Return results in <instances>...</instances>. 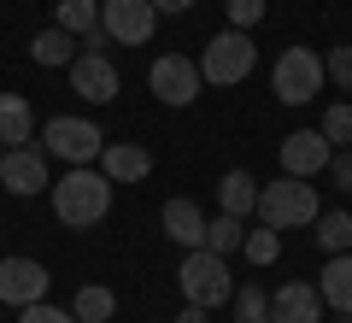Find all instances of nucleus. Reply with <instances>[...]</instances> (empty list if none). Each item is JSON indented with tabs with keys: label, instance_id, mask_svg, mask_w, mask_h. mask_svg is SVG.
Segmentation results:
<instances>
[{
	"label": "nucleus",
	"instance_id": "1",
	"mask_svg": "<svg viewBox=\"0 0 352 323\" xmlns=\"http://www.w3.org/2000/svg\"><path fill=\"white\" fill-rule=\"evenodd\" d=\"M112 188H118V183H112L106 171H94V165H71V171L47 188V194H53V218H59L65 229L100 224L106 211H112Z\"/></svg>",
	"mask_w": 352,
	"mask_h": 323
},
{
	"label": "nucleus",
	"instance_id": "2",
	"mask_svg": "<svg viewBox=\"0 0 352 323\" xmlns=\"http://www.w3.org/2000/svg\"><path fill=\"white\" fill-rule=\"evenodd\" d=\"M176 288H182V300L188 306H229L235 300V276H229V259L212 247H194L182 253V264H176Z\"/></svg>",
	"mask_w": 352,
	"mask_h": 323
},
{
	"label": "nucleus",
	"instance_id": "3",
	"mask_svg": "<svg viewBox=\"0 0 352 323\" xmlns=\"http://www.w3.org/2000/svg\"><path fill=\"white\" fill-rule=\"evenodd\" d=\"M317 183H305V176H288L282 171L270 188H258V218L270 229H305V224H317Z\"/></svg>",
	"mask_w": 352,
	"mask_h": 323
},
{
	"label": "nucleus",
	"instance_id": "4",
	"mask_svg": "<svg viewBox=\"0 0 352 323\" xmlns=\"http://www.w3.org/2000/svg\"><path fill=\"white\" fill-rule=\"evenodd\" d=\"M329 71H323V53L317 48H282L276 65H270V88H276L282 106H311L323 94Z\"/></svg>",
	"mask_w": 352,
	"mask_h": 323
},
{
	"label": "nucleus",
	"instance_id": "5",
	"mask_svg": "<svg viewBox=\"0 0 352 323\" xmlns=\"http://www.w3.org/2000/svg\"><path fill=\"white\" fill-rule=\"evenodd\" d=\"M41 153H53V159H65V165H94L106 153V129L94 124V118L59 112V118L41 124Z\"/></svg>",
	"mask_w": 352,
	"mask_h": 323
},
{
	"label": "nucleus",
	"instance_id": "6",
	"mask_svg": "<svg viewBox=\"0 0 352 323\" xmlns=\"http://www.w3.org/2000/svg\"><path fill=\"white\" fill-rule=\"evenodd\" d=\"M252 65H258V48H252L247 30H217V36L206 41V53H200V76H206V83H217V88L247 83Z\"/></svg>",
	"mask_w": 352,
	"mask_h": 323
},
{
	"label": "nucleus",
	"instance_id": "7",
	"mask_svg": "<svg viewBox=\"0 0 352 323\" xmlns=\"http://www.w3.org/2000/svg\"><path fill=\"white\" fill-rule=\"evenodd\" d=\"M100 30L112 36V48H147L159 12H153V0H100Z\"/></svg>",
	"mask_w": 352,
	"mask_h": 323
},
{
	"label": "nucleus",
	"instance_id": "8",
	"mask_svg": "<svg viewBox=\"0 0 352 323\" xmlns=\"http://www.w3.org/2000/svg\"><path fill=\"white\" fill-rule=\"evenodd\" d=\"M147 88L164 100V106H194V100H200V88H206L200 59H182V53H159V59H153V71H147Z\"/></svg>",
	"mask_w": 352,
	"mask_h": 323
},
{
	"label": "nucleus",
	"instance_id": "9",
	"mask_svg": "<svg viewBox=\"0 0 352 323\" xmlns=\"http://www.w3.org/2000/svg\"><path fill=\"white\" fill-rule=\"evenodd\" d=\"M0 188L6 194H18V200H36V194H47V153L30 141V147H6L0 153Z\"/></svg>",
	"mask_w": 352,
	"mask_h": 323
},
{
	"label": "nucleus",
	"instance_id": "10",
	"mask_svg": "<svg viewBox=\"0 0 352 323\" xmlns=\"http://www.w3.org/2000/svg\"><path fill=\"white\" fill-rule=\"evenodd\" d=\"M71 94H82L88 106H106V100H118V65H112V53H76L71 65Z\"/></svg>",
	"mask_w": 352,
	"mask_h": 323
},
{
	"label": "nucleus",
	"instance_id": "11",
	"mask_svg": "<svg viewBox=\"0 0 352 323\" xmlns=\"http://www.w3.org/2000/svg\"><path fill=\"white\" fill-rule=\"evenodd\" d=\"M36 300H47V264L41 259H0V306H36Z\"/></svg>",
	"mask_w": 352,
	"mask_h": 323
},
{
	"label": "nucleus",
	"instance_id": "12",
	"mask_svg": "<svg viewBox=\"0 0 352 323\" xmlns=\"http://www.w3.org/2000/svg\"><path fill=\"white\" fill-rule=\"evenodd\" d=\"M329 159H335V147H329L323 129H294V136L282 141V171H288V176L317 183V176L329 171Z\"/></svg>",
	"mask_w": 352,
	"mask_h": 323
},
{
	"label": "nucleus",
	"instance_id": "13",
	"mask_svg": "<svg viewBox=\"0 0 352 323\" xmlns=\"http://www.w3.org/2000/svg\"><path fill=\"white\" fill-rule=\"evenodd\" d=\"M323 294H317V282H282L276 294H270V323H323Z\"/></svg>",
	"mask_w": 352,
	"mask_h": 323
},
{
	"label": "nucleus",
	"instance_id": "14",
	"mask_svg": "<svg viewBox=\"0 0 352 323\" xmlns=\"http://www.w3.org/2000/svg\"><path fill=\"white\" fill-rule=\"evenodd\" d=\"M159 224H164V236H170V241H176V247H182V253L206 247V211L194 206V200H164Z\"/></svg>",
	"mask_w": 352,
	"mask_h": 323
},
{
	"label": "nucleus",
	"instance_id": "15",
	"mask_svg": "<svg viewBox=\"0 0 352 323\" xmlns=\"http://www.w3.org/2000/svg\"><path fill=\"white\" fill-rule=\"evenodd\" d=\"M100 171L112 176V183H141V176L153 171V153L141 147V141H106V153H100Z\"/></svg>",
	"mask_w": 352,
	"mask_h": 323
},
{
	"label": "nucleus",
	"instance_id": "16",
	"mask_svg": "<svg viewBox=\"0 0 352 323\" xmlns=\"http://www.w3.org/2000/svg\"><path fill=\"white\" fill-rule=\"evenodd\" d=\"M317 294L329 311H352V253H329V264L317 271Z\"/></svg>",
	"mask_w": 352,
	"mask_h": 323
},
{
	"label": "nucleus",
	"instance_id": "17",
	"mask_svg": "<svg viewBox=\"0 0 352 323\" xmlns=\"http://www.w3.org/2000/svg\"><path fill=\"white\" fill-rule=\"evenodd\" d=\"M36 141V112L24 94H0V147H30Z\"/></svg>",
	"mask_w": 352,
	"mask_h": 323
},
{
	"label": "nucleus",
	"instance_id": "18",
	"mask_svg": "<svg viewBox=\"0 0 352 323\" xmlns=\"http://www.w3.org/2000/svg\"><path fill=\"white\" fill-rule=\"evenodd\" d=\"M76 53H82V41H76L71 30H59V24H53V30H36V41H30V59L47 65V71H65Z\"/></svg>",
	"mask_w": 352,
	"mask_h": 323
},
{
	"label": "nucleus",
	"instance_id": "19",
	"mask_svg": "<svg viewBox=\"0 0 352 323\" xmlns=\"http://www.w3.org/2000/svg\"><path fill=\"white\" fill-rule=\"evenodd\" d=\"M217 206H223L229 218H252V211H258V183H252V171H223Z\"/></svg>",
	"mask_w": 352,
	"mask_h": 323
},
{
	"label": "nucleus",
	"instance_id": "20",
	"mask_svg": "<svg viewBox=\"0 0 352 323\" xmlns=\"http://www.w3.org/2000/svg\"><path fill=\"white\" fill-rule=\"evenodd\" d=\"M71 311H76V323H112L118 294L106 282H82V288H76V300H71Z\"/></svg>",
	"mask_w": 352,
	"mask_h": 323
},
{
	"label": "nucleus",
	"instance_id": "21",
	"mask_svg": "<svg viewBox=\"0 0 352 323\" xmlns=\"http://www.w3.org/2000/svg\"><path fill=\"white\" fill-rule=\"evenodd\" d=\"M241 241H247V218H229V211H217V218H206V247L212 253H241Z\"/></svg>",
	"mask_w": 352,
	"mask_h": 323
},
{
	"label": "nucleus",
	"instance_id": "22",
	"mask_svg": "<svg viewBox=\"0 0 352 323\" xmlns=\"http://www.w3.org/2000/svg\"><path fill=\"white\" fill-rule=\"evenodd\" d=\"M317 247L323 253H352V211H317Z\"/></svg>",
	"mask_w": 352,
	"mask_h": 323
},
{
	"label": "nucleus",
	"instance_id": "23",
	"mask_svg": "<svg viewBox=\"0 0 352 323\" xmlns=\"http://www.w3.org/2000/svg\"><path fill=\"white\" fill-rule=\"evenodd\" d=\"M241 253H247L252 264H276L282 259V229H270V224H258V229H247V241H241Z\"/></svg>",
	"mask_w": 352,
	"mask_h": 323
},
{
	"label": "nucleus",
	"instance_id": "24",
	"mask_svg": "<svg viewBox=\"0 0 352 323\" xmlns=\"http://www.w3.org/2000/svg\"><path fill=\"white\" fill-rule=\"evenodd\" d=\"M94 24H100V0H59V30H71L82 41Z\"/></svg>",
	"mask_w": 352,
	"mask_h": 323
},
{
	"label": "nucleus",
	"instance_id": "25",
	"mask_svg": "<svg viewBox=\"0 0 352 323\" xmlns=\"http://www.w3.org/2000/svg\"><path fill=\"white\" fill-rule=\"evenodd\" d=\"M235 323H252V317H270V294H264L258 282H235Z\"/></svg>",
	"mask_w": 352,
	"mask_h": 323
},
{
	"label": "nucleus",
	"instance_id": "26",
	"mask_svg": "<svg viewBox=\"0 0 352 323\" xmlns=\"http://www.w3.org/2000/svg\"><path fill=\"white\" fill-rule=\"evenodd\" d=\"M317 129H323V136H329V147H352V106H346V100H335V106H329V112H323V124H317Z\"/></svg>",
	"mask_w": 352,
	"mask_h": 323
},
{
	"label": "nucleus",
	"instance_id": "27",
	"mask_svg": "<svg viewBox=\"0 0 352 323\" xmlns=\"http://www.w3.org/2000/svg\"><path fill=\"white\" fill-rule=\"evenodd\" d=\"M323 71H329V83H335V88H346V94H352V48H346V41L323 53Z\"/></svg>",
	"mask_w": 352,
	"mask_h": 323
},
{
	"label": "nucleus",
	"instance_id": "28",
	"mask_svg": "<svg viewBox=\"0 0 352 323\" xmlns=\"http://www.w3.org/2000/svg\"><path fill=\"white\" fill-rule=\"evenodd\" d=\"M223 12H229V30H252L264 18V0H223Z\"/></svg>",
	"mask_w": 352,
	"mask_h": 323
},
{
	"label": "nucleus",
	"instance_id": "29",
	"mask_svg": "<svg viewBox=\"0 0 352 323\" xmlns=\"http://www.w3.org/2000/svg\"><path fill=\"white\" fill-rule=\"evenodd\" d=\"M18 323H76V311H65V306H47V300H36V306H24V311H18Z\"/></svg>",
	"mask_w": 352,
	"mask_h": 323
},
{
	"label": "nucleus",
	"instance_id": "30",
	"mask_svg": "<svg viewBox=\"0 0 352 323\" xmlns=\"http://www.w3.org/2000/svg\"><path fill=\"white\" fill-rule=\"evenodd\" d=\"M323 176L340 188V194H352V147H340L335 159H329V171H323Z\"/></svg>",
	"mask_w": 352,
	"mask_h": 323
},
{
	"label": "nucleus",
	"instance_id": "31",
	"mask_svg": "<svg viewBox=\"0 0 352 323\" xmlns=\"http://www.w3.org/2000/svg\"><path fill=\"white\" fill-rule=\"evenodd\" d=\"M82 48H88V53H106V48H112V36H106V30L94 24V30H88V36H82Z\"/></svg>",
	"mask_w": 352,
	"mask_h": 323
},
{
	"label": "nucleus",
	"instance_id": "32",
	"mask_svg": "<svg viewBox=\"0 0 352 323\" xmlns=\"http://www.w3.org/2000/svg\"><path fill=\"white\" fill-rule=\"evenodd\" d=\"M194 6H200V0H153V12H159V18L164 12H194Z\"/></svg>",
	"mask_w": 352,
	"mask_h": 323
},
{
	"label": "nucleus",
	"instance_id": "33",
	"mask_svg": "<svg viewBox=\"0 0 352 323\" xmlns=\"http://www.w3.org/2000/svg\"><path fill=\"white\" fill-rule=\"evenodd\" d=\"M176 323H206V306H188V311H182Z\"/></svg>",
	"mask_w": 352,
	"mask_h": 323
},
{
	"label": "nucleus",
	"instance_id": "34",
	"mask_svg": "<svg viewBox=\"0 0 352 323\" xmlns=\"http://www.w3.org/2000/svg\"><path fill=\"white\" fill-rule=\"evenodd\" d=\"M335 323H352V311H335Z\"/></svg>",
	"mask_w": 352,
	"mask_h": 323
},
{
	"label": "nucleus",
	"instance_id": "35",
	"mask_svg": "<svg viewBox=\"0 0 352 323\" xmlns=\"http://www.w3.org/2000/svg\"><path fill=\"white\" fill-rule=\"evenodd\" d=\"M252 323H270V317H252Z\"/></svg>",
	"mask_w": 352,
	"mask_h": 323
},
{
	"label": "nucleus",
	"instance_id": "36",
	"mask_svg": "<svg viewBox=\"0 0 352 323\" xmlns=\"http://www.w3.org/2000/svg\"><path fill=\"white\" fill-rule=\"evenodd\" d=\"M0 153H6V147H0Z\"/></svg>",
	"mask_w": 352,
	"mask_h": 323
},
{
	"label": "nucleus",
	"instance_id": "37",
	"mask_svg": "<svg viewBox=\"0 0 352 323\" xmlns=\"http://www.w3.org/2000/svg\"><path fill=\"white\" fill-rule=\"evenodd\" d=\"M206 323H212V317H206Z\"/></svg>",
	"mask_w": 352,
	"mask_h": 323
}]
</instances>
